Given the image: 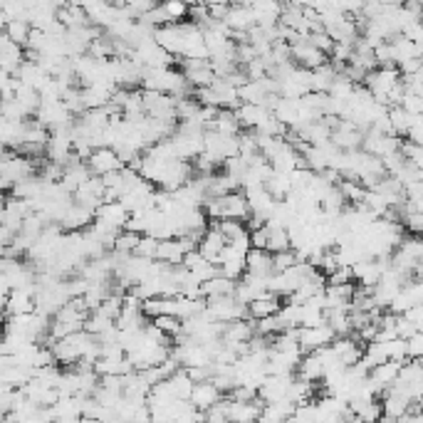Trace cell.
Segmentation results:
<instances>
[{"label":"cell","instance_id":"obj_4","mask_svg":"<svg viewBox=\"0 0 423 423\" xmlns=\"http://www.w3.org/2000/svg\"><path fill=\"white\" fill-rule=\"evenodd\" d=\"M87 164H89V169H92V173H97V176H105V173L109 171H117V169H124V161L119 159V153L114 147H99L92 151V156L87 159Z\"/></svg>","mask_w":423,"mask_h":423},{"label":"cell","instance_id":"obj_7","mask_svg":"<svg viewBox=\"0 0 423 423\" xmlns=\"http://www.w3.org/2000/svg\"><path fill=\"white\" fill-rule=\"evenodd\" d=\"M332 349L337 351V356L347 364V367L362 362V356H364L362 342H359L354 334H342V337H337L334 342H332Z\"/></svg>","mask_w":423,"mask_h":423},{"label":"cell","instance_id":"obj_34","mask_svg":"<svg viewBox=\"0 0 423 423\" xmlns=\"http://www.w3.org/2000/svg\"><path fill=\"white\" fill-rule=\"evenodd\" d=\"M144 314L149 319L164 314V297H149V300H144Z\"/></svg>","mask_w":423,"mask_h":423},{"label":"cell","instance_id":"obj_8","mask_svg":"<svg viewBox=\"0 0 423 423\" xmlns=\"http://www.w3.org/2000/svg\"><path fill=\"white\" fill-rule=\"evenodd\" d=\"M248 263V272L258 277H270L275 272V265H272V252L265 250V248H250L246 255Z\"/></svg>","mask_w":423,"mask_h":423},{"label":"cell","instance_id":"obj_26","mask_svg":"<svg viewBox=\"0 0 423 423\" xmlns=\"http://www.w3.org/2000/svg\"><path fill=\"white\" fill-rule=\"evenodd\" d=\"M297 263H300V255H297V250H292V248L280 250V252H272V265H275V272L290 270V268L297 265Z\"/></svg>","mask_w":423,"mask_h":423},{"label":"cell","instance_id":"obj_29","mask_svg":"<svg viewBox=\"0 0 423 423\" xmlns=\"http://www.w3.org/2000/svg\"><path fill=\"white\" fill-rule=\"evenodd\" d=\"M159 243L161 240L151 233H144L139 240V248H136V255H144V258L156 260V252H159Z\"/></svg>","mask_w":423,"mask_h":423},{"label":"cell","instance_id":"obj_2","mask_svg":"<svg viewBox=\"0 0 423 423\" xmlns=\"http://www.w3.org/2000/svg\"><path fill=\"white\" fill-rule=\"evenodd\" d=\"M297 337H300L302 351L307 354V351H317L319 347L332 344L337 339V332L332 329V325L325 319V322L317 327H300V329H297Z\"/></svg>","mask_w":423,"mask_h":423},{"label":"cell","instance_id":"obj_24","mask_svg":"<svg viewBox=\"0 0 423 423\" xmlns=\"http://www.w3.org/2000/svg\"><path fill=\"white\" fill-rule=\"evenodd\" d=\"M139 240H141V233H134V230H127V228H124L122 233L117 235V243H114V250L122 252V255H129V252H136V248H139Z\"/></svg>","mask_w":423,"mask_h":423},{"label":"cell","instance_id":"obj_6","mask_svg":"<svg viewBox=\"0 0 423 423\" xmlns=\"http://www.w3.org/2000/svg\"><path fill=\"white\" fill-rule=\"evenodd\" d=\"M226 246H228V238L221 233V228L210 226L208 230L203 233L201 243H198V250H201L203 255L210 260V263L218 265V260H221V252H223V248H226Z\"/></svg>","mask_w":423,"mask_h":423},{"label":"cell","instance_id":"obj_18","mask_svg":"<svg viewBox=\"0 0 423 423\" xmlns=\"http://www.w3.org/2000/svg\"><path fill=\"white\" fill-rule=\"evenodd\" d=\"M280 294L275 292H268L265 297H258V300L250 302V314L255 319H263V317H270V314H277L280 312Z\"/></svg>","mask_w":423,"mask_h":423},{"label":"cell","instance_id":"obj_15","mask_svg":"<svg viewBox=\"0 0 423 423\" xmlns=\"http://www.w3.org/2000/svg\"><path fill=\"white\" fill-rule=\"evenodd\" d=\"M235 285H238V282L230 280V277L215 275V277H210V280L203 282L201 294L206 300H208V297H218V294H235Z\"/></svg>","mask_w":423,"mask_h":423},{"label":"cell","instance_id":"obj_17","mask_svg":"<svg viewBox=\"0 0 423 423\" xmlns=\"http://www.w3.org/2000/svg\"><path fill=\"white\" fill-rule=\"evenodd\" d=\"M389 119H391V131L399 136H409V131H411L413 127V114L409 109H404L401 105H393L389 107Z\"/></svg>","mask_w":423,"mask_h":423},{"label":"cell","instance_id":"obj_28","mask_svg":"<svg viewBox=\"0 0 423 423\" xmlns=\"http://www.w3.org/2000/svg\"><path fill=\"white\" fill-rule=\"evenodd\" d=\"M381 416H384V406L376 399L367 401V404H362L356 409V418H359V421H379Z\"/></svg>","mask_w":423,"mask_h":423},{"label":"cell","instance_id":"obj_13","mask_svg":"<svg viewBox=\"0 0 423 423\" xmlns=\"http://www.w3.org/2000/svg\"><path fill=\"white\" fill-rule=\"evenodd\" d=\"M166 384H169V389H171L173 399H191L193 387H196V381L191 379L188 369H186V367H181L176 374L169 376V379H166Z\"/></svg>","mask_w":423,"mask_h":423},{"label":"cell","instance_id":"obj_12","mask_svg":"<svg viewBox=\"0 0 423 423\" xmlns=\"http://www.w3.org/2000/svg\"><path fill=\"white\" fill-rule=\"evenodd\" d=\"M297 376L312 381V384H319V381L325 379V364H322V359L314 351H307L302 356V362L297 364Z\"/></svg>","mask_w":423,"mask_h":423},{"label":"cell","instance_id":"obj_22","mask_svg":"<svg viewBox=\"0 0 423 423\" xmlns=\"http://www.w3.org/2000/svg\"><path fill=\"white\" fill-rule=\"evenodd\" d=\"M322 322H325V307H319L317 302H302L300 327H317Z\"/></svg>","mask_w":423,"mask_h":423},{"label":"cell","instance_id":"obj_33","mask_svg":"<svg viewBox=\"0 0 423 423\" xmlns=\"http://www.w3.org/2000/svg\"><path fill=\"white\" fill-rule=\"evenodd\" d=\"M332 285H347V282H354V268L351 265H339L337 270L329 275Z\"/></svg>","mask_w":423,"mask_h":423},{"label":"cell","instance_id":"obj_31","mask_svg":"<svg viewBox=\"0 0 423 423\" xmlns=\"http://www.w3.org/2000/svg\"><path fill=\"white\" fill-rule=\"evenodd\" d=\"M203 418H206V421H213V423L230 421V418H228V399H221L218 404H213L210 409H206V411H203Z\"/></svg>","mask_w":423,"mask_h":423},{"label":"cell","instance_id":"obj_30","mask_svg":"<svg viewBox=\"0 0 423 423\" xmlns=\"http://www.w3.org/2000/svg\"><path fill=\"white\" fill-rule=\"evenodd\" d=\"M3 117L8 119H30L32 114L20 105L18 99H3Z\"/></svg>","mask_w":423,"mask_h":423},{"label":"cell","instance_id":"obj_35","mask_svg":"<svg viewBox=\"0 0 423 423\" xmlns=\"http://www.w3.org/2000/svg\"><path fill=\"white\" fill-rule=\"evenodd\" d=\"M413 275H416V277H418V280H421V282H423V260H421V263H418V265H416V272H413Z\"/></svg>","mask_w":423,"mask_h":423},{"label":"cell","instance_id":"obj_20","mask_svg":"<svg viewBox=\"0 0 423 423\" xmlns=\"http://www.w3.org/2000/svg\"><path fill=\"white\" fill-rule=\"evenodd\" d=\"M401 364H404V362H399V359H387V362L376 364V367L371 369V376H374L376 381H381V384L389 389L393 381L399 379Z\"/></svg>","mask_w":423,"mask_h":423},{"label":"cell","instance_id":"obj_14","mask_svg":"<svg viewBox=\"0 0 423 423\" xmlns=\"http://www.w3.org/2000/svg\"><path fill=\"white\" fill-rule=\"evenodd\" d=\"M184 258H186V248L181 243V238H166L159 243L156 260H164L169 265H184Z\"/></svg>","mask_w":423,"mask_h":423},{"label":"cell","instance_id":"obj_19","mask_svg":"<svg viewBox=\"0 0 423 423\" xmlns=\"http://www.w3.org/2000/svg\"><path fill=\"white\" fill-rule=\"evenodd\" d=\"M337 67L325 62L322 67L312 69V92H329L332 89V82L337 80Z\"/></svg>","mask_w":423,"mask_h":423},{"label":"cell","instance_id":"obj_16","mask_svg":"<svg viewBox=\"0 0 423 423\" xmlns=\"http://www.w3.org/2000/svg\"><path fill=\"white\" fill-rule=\"evenodd\" d=\"M213 129L223 131V134L238 136L240 131H243V124H240L238 111L230 109V107H221V109H218V117H215V122H213Z\"/></svg>","mask_w":423,"mask_h":423},{"label":"cell","instance_id":"obj_9","mask_svg":"<svg viewBox=\"0 0 423 423\" xmlns=\"http://www.w3.org/2000/svg\"><path fill=\"white\" fill-rule=\"evenodd\" d=\"M221 399H223V391L215 387L213 379H210V381H196L193 393H191V401H193V406H196V409H201V411L210 409V406L218 404Z\"/></svg>","mask_w":423,"mask_h":423},{"label":"cell","instance_id":"obj_3","mask_svg":"<svg viewBox=\"0 0 423 423\" xmlns=\"http://www.w3.org/2000/svg\"><path fill=\"white\" fill-rule=\"evenodd\" d=\"M221 198V210H223V218H235V221H243L246 223L248 218L252 215V208H250V201L248 196L240 191H230L226 196H218ZM221 218V221H223Z\"/></svg>","mask_w":423,"mask_h":423},{"label":"cell","instance_id":"obj_21","mask_svg":"<svg viewBox=\"0 0 423 423\" xmlns=\"http://www.w3.org/2000/svg\"><path fill=\"white\" fill-rule=\"evenodd\" d=\"M6 35L10 37V40H15L18 45H23V47H28L30 35H32L30 20H10V23H6Z\"/></svg>","mask_w":423,"mask_h":423},{"label":"cell","instance_id":"obj_32","mask_svg":"<svg viewBox=\"0 0 423 423\" xmlns=\"http://www.w3.org/2000/svg\"><path fill=\"white\" fill-rule=\"evenodd\" d=\"M401 107L411 111L413 117H418V114H423V94H411V92H406V94H404V99H401Z\"/></svg>","mask_w":423,"mask_h":423},{"label":"cell","instance_id":"obj_10","mask_svg":"<svg viewBox=\"0 0 423 423\" xmlns=\"http://www.w3.org/2000/svg\"><path fill=\"white\" fill-rule=\"evenodd\" d=\"M97 218H102V221L111 223V226H117L124 230V226H127L131 218V210L124 206L122 198H119V201H105L97 208Z\"/></svg>","mask_w":423,"mask_h":423},{"label":"cell","instance_id":"obj_5","mask_svg":"<svg viewBox=\"0 0 423 423\" xmlns=\"http://www.w3.org/2000/svg\"><path fill=\"white\" fill-rule=\"evenodd\" d=\"M94 218H97V210L74 201L72 206L65 210V215H62L60 223H62L65 230H87V228L94 223Z\"/></svg>","mask_w":423,"mask_h":423},{"label":"cell","instance_id":"obj_23","mask_svg":"<svg viewBox=\"0 0 423 423\" xmlns=\"http://www.w3.org/2000/svg\"><path fill=\"white\" fill-rule=\"evenodd\" d=\"M159 6L164 8L169 23H178V20H184L186 15H188V10H191V6L186 3V0H161Z\"/></svg>","mask_w":423,"mask_h":423},{"label":"cell","instance_id":"obj_27","mask_svg":"<svg viewBox=\"0 0 423 423\" xmlns=\"http://www.w3.org/2000/svg\"><path fill=\"white\" fill-rule=\"evenodd\" d=\"M213 226L221 228V233L228 238V243L230 240H235L240 233H246L248 226H243V221H235V218H223V221H213Z\"/></svg>","mask_w":423,"mask_h":423},{"label":"cell","instance_id":"obj_11","mask_svg":"<svg viewBox=\"0 0 423 423\" xmlns=\"http://www.w3.org/2000/svg\"><path fill=\"white\" fill-rule=\"evenodd\" d=\"M6 305V314H25V312H35V294L28 290H12V294L8 300H3Z\"/></svg>","mask_w":423,"mask_h":423},{"label":"cell","instance_id":"obj_25","mask_svg":"<svg viewBox=\"0 0 423 423\" xmlns=\"http://www.w3.org/2000/svg\"><path fill=\"white\" fill-rule=\"evenodd\" d=\"M153 325L161 327L166 334H171L173 339L184 332V319L176 317V314H159V317H153Z\"/></svg>","mask_w":423,"mask_h":423},{"label":"cell","instance_id":"obj_1","mask_svg":"<svg viewBox=\"0 0 423 423\" xmlns=\"http://www.w3.org/2000/svg\"><path fill=\"white\" fill-rule=\"evenodd\" d=\"M238 136L235 134H223V131H218V129H208L206 131V151L213 153L215 159L223 164L226 159L238 156L240 153V139Z\"/></svg>","mask_w":423,"mask_h":423}]
</instances>
